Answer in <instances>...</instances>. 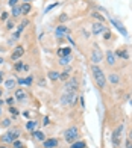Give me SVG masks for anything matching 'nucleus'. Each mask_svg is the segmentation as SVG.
<instances>
[{"label": "nucleus", "mask_w": 132, "mask_h": 148, "mask_svg": "<svg viewBox=\"0 0 132 148\" xmlns=\"http://www.w3.org/2000/svg\"><path fill=\"white\" fill-rule=\"evenodd\" d=\"M128 139H129V140H132V129H131V130H129V133H128Z\"/></svg>", "instance_id": "nucleus-44"}, {"label": "nucleus", "mask_w": 132, "mask_h": 148, "mask_svg": "<svg viewBox=\"0 0 132 148\" xmlns=\"http://www.w3.org/2000/svg\"><path fill=\"white\" fill-rule=\"evenodd\" d=\"M70 145H71L70 148H85L87 147V144H85L84 140H75V142L70 144Z\"/></svg>", "instance_id": "nucleus-26"}, {"label": "nucleus", "mask_w": 132, "mask_h": 148, "mask_svg": "<svg viewBox=\"0 0 132 148\" xmlns=\"http://www.w3.org/2000/svg\"><path fill=\"white\" fill-rule=\"evenodd\" d=\"M15 85H17V82H15V79H8V80H5V86H6V89H14L15 88Z\"/></svg>", "instance_id": "nucleus-21"}, {"label": "nucleus", "mask_w": 132, "mask_h": 148, "mask_svg": "<svg viewBox=\"0 0 132 148\" xmlns=\"http://www.w3.org/2000/svg\"><path fill=\"white\" fill-rule=\"evenodd\" d=\"M71 59H73V58H71V55L70 56H64V58H59V65H62V66H67L70 62H71Z\"/></svg>", "instance_id": "nucleus-22"}, {"label": "nucleus", "mask_w": 132, "mask_h": 148, "mask_svg": "<svg viewBox=\"0 0 132 148\" xmlns=\"http://www.w3.org/2000/svg\"><path fill=\"white\" fill-rule=\"evenodd\" d=\"M28 24H29V20H23V21L20 23L18 29H17V32H20V33H21V32L24 30V27H28Z\"/></svg>", "instance_id": "nucleus-30"}, {"label": "nucleus", "mask_w": 132, "mask_h": 148, "mask_svg": "<svg viewBox=\"0 0 132 148\" xmlns=\"http://www.w3.org/2000/svg\"><path fill=\"white\" fill-rule=\"evenodd\" d=\"M123 124H118L115 129H114V132H113V145L114 147H118L120 145V136H122V133H123Z\"/></svg>", "instance_id": "nucleus-6"}, {"label": "nucleus", "mask_w": 132, "mask_h": 148, "mask_svg": "<svg viewBox=\"0 0 132 148\" xmlns=\"http://www.w3.org/2000/svg\"><path fill=\"white\" fill-rule=\"evenodd\" d=\"M23 2H30V0H23Z\"/></svg>", "instance_id": "nucleus-49"}, {"label": "nucleus", "mask_w": 132, "mask_h": 148, "mask_svg": "<svg viewBox=\"0 0 132 148\" xmlns=\"http://www.w3.org/2000/svg\"><path fill=\"white\" fill-rule=\"evenodd\" d=\"M103 60V55H102V50L99 47H94L93 51H91V62L93 65H99Z\"/></svg>", "instance_id": "nucleus-7"}, {"label": "nucleus", "mask_w": 132, "mask_h": 148, "mask_svg": "<svg viewBox=\"0 0 132 148\" xmlns=\"http://www.w3.org/2000/svg\"><path fill=\"white\" fill-rule=\"evenodd\" d=\"M109 21H111V23H113V24L115 26V27H117V30L120 32L123 36H128V30L124 29V26H123L120 21H118V20H115V18H109Z\"/></svg>", "instance_id": "nucleus-10"}, {"label": "nucleus", "mask_w": 132, "mask_h": 148, "mask_svg": "<svg viewBox=\"0 0 132 148\" xmlns=\"http://www.w3.org/2000/svg\"><path fill=\"white\" fill-rule=\"evenodd\" d=\"M70 71H71V68L68 66L65 71H62V73H59V80H68L70 79Z\"/></svg>", "instance_id": "nucleus-23"}, {"label": "nucleus", "mask_w": 132, "mask_h": 148, "mask_svg": "<svg viewBox=\"0 0 132 148\" xmlns=\"http://www.w3.org/2000/svg\"><path fill=\"white\" fill-rule=\"evenodd\" d=\"M8 112H9V115L12 116V118H17L18 116V109H17V107H14V106H9V109H8Z\"/></svg>", "instance_id": "nucleus-29"}, {"label": "nucleus", "mask_w": 132, "mask_h": 148, "mask_svg": "<svg viewBox=\"0 0 132 148\" xmlns=\"http://www.w3.org/2000/svg\"><path fill=\"white\" fill-rule=\"evenodd\" d=\"M8 18H9V12H2L0 20H3V21H5V20H8Z\"/></svg>", "instance_id": "nucleus-37"}, {"label": "nucleus", "mask_w": 132, "mask_h": 148, "mask_svg": "<svg viewBox=\"0 0 132 148\" xmlns=\"http://www.w3.org/2000/svg\"><path fill=\"white\" fill-rule=\"evenodd\" d=\"M126 148H132V140H126Z\"/></svg>", "instance_id": "nucleus-42"}, {"label": "nucleus", "mask_w": 132, "mask_h": 148, "mask_svg": "<svg viewBox=\"0 0 132 148\" xmlns=\"http://www.w3.org/2000/svg\"><path fill=\"white\" fill-rule=\"evenodd\" d=\"M70 30H68V27H65V26H62V24H59L58 27H56V36H64V35H67Z\"/></svg>", "instance_id": "nucleus-18"}, {"label": "nucleus", "mask_w": 132, "mask_h": 148, "mask_svg": "<svg viewBox=\"0 0 132 148\" xmlns=\"http://www.w3.org/2000/svg\"><path fill=\"white\" fill-rule=\"evenodd\" d=\"M0 97H2V89H0Z\"/></svg>", "instance_id": "nucleus-48"}, {"label": "nucleus", "mask_w": 132, "mask_h": 148, "mask_svg": "<svg viewBox=\"0 0 132 148\" xmlns=\"http://www.w3.org/2000/svg\"><path fill=\"white\" fill-rule=\"evenodd\" d=\"M11 124H12V119H11V118H3L2 123H0V127H3V129H8Z\"/></svg>", "instance_id": "nucleus-28"}, {"label": "nucleus", "mask_w": 132, "mask_h": 148, "mask_svg": "<svg viewBox=\"0 0 132 148\" xmlns=\"http://www.w3.org/2000/svg\"><path fill=\"white\" fill-rule=\"evenodd\" d=\"M56 55H58L59 58L70 56V55H71V49H70V47H62V49H59V50L56 51Z\"/></svg>", "instance_id": "nucleus-17"}, {"label": "nucleus", "mask_w": 132, "mask_h": 148, "mask_svg": "<svg viewBox=\"0 0 132 148\" xmlns=\"http://www.w3.org/2000/svg\"><path fill=\"white\" fill-rule=\"evenodd\" d=\"M77 138H79V129L76 125L70 127V129H67L64 132V139L67 140L68 144H73L75 140H77Z\"/></svg>", "instance_id": "nucleus-3"}, {"label": "nucleus", "mask_w": 132, "mask_h": 148, "mask_svg": "<svg viewBox=\"0 0 132 148\" xmlns=\"http://www.w3.org/2000/svg\"><path fill=\"white\" fill-rule=\"evenodd\" d=\"M3 103H5V101H3V100H0V106H2V104H3Z\"/></svg>", "instance_id": "nucleus-47"}, {"label": "nucleus", "mask_w": 132, "mask_h": 148, "mask_svg": "<svg viewBox=\"0 0 132 148\" xmlns=\"http://www.w3.org/2000/svg\"><path fill=\"white\" fill-rule=\"evenodd\" d=\"M12 148H24V144L21 140H14L12 142Z\"/></svg>", "instance_id": "nucleus-32"}, {"label": "nucleus", "mask_w": 132, "mask_h": 148, "mask_svg": "<svg viewBox=\"0 0 132 148\" xmlns=\"http://www.w3.org/2000/svg\"><path fill=\"white\" fill-rule=\"evenodd\" d=\"M8 5L11 6V8H14V6L18 5V0H8Z\"/></svg>", "instance_id": "nucleus-36"}, {"label": "nucleus", "mask_w": 132, "mask_h": 148, "mask_svg": "<svg viewBox=\"0 0 132 148\" xmlns=\"http://www.w3.org/2000/svg\"><path fill=\"white\" fill-rule=\"evenodd\" d=\"M3 62H5V60H3V58H0V65H2Z\"/></svg>", "instance_id": "nucleus-45"}, {"label": "nucleus", "mask_w": 132, "mask_h": 148, "mask_svg": "<svg viewBox=\"0 0 132 148\" xmlns=\"http://www.w3.org/2000/svg\"><path fill=\"white\" fill-rule=\"evenodd\" d=\"M23 55H24V47L23 45H17L15 49L12 50V53H11V60H18Z\"/></svg>", "instance_id": "nucleus-9"}, {"label": "nucleus", "mask_w": 132, "mask_h": 148, "mask_svg": "<svg viewBox=\"0 0 132 148\" xmlns=\"http://www.w3.org/2000/svg\"><path fill=\"white\" fill-rule=\"evenodd\" d=\"M3 80H5V73H3V71H0V83H2Z\"/></svg>", "instance_id": "nucleus-41"}, {"label": "nucleus", "mask_w": 132, "mask_h": 148, "mask_svg": "<svg viewBox=\"0 0 132 148\" xmlns=\"http://www.w3.org/2000/svg\"><path fill=\"white\" fill-rule=\"evenodd\" d=\"M103 33H105V35H103V39H109V38H111V32L106 30V32H103Z\"/></svg>", "instance_id": "nucleus-38"}, {"label": "nucleus", "mask_w": 132, "mask_h": 148, "mask_svg": "<svg viewBox=\"0 0 132 148\" xmlns=\"http://www.w3.org/2000/svg\"><path fill=\"white\" fill-rule=\"evenodd\" d=\"M32 82H34V77H32V76H28L26 79H23V85L24 86H30Z\"/></svg>", "instance_id": "nucleus-31"}, {"label": "nucleus", "mask_w": 132, "mask_h": 148, "mask_svg": "<svg viewBox=\"0 0 132 148\" xmlns=\"http://www.w3.org/2000/svg\"><path fill=\"white\" fill-rule=\"evenodd\" d=\"M106 64H108L109 66H114V65H115V55H114L111 50L106 51Z\"/></svg>", "instance_id": "nucleus-15"}, {"label": "nucleus", "mask_w": 132, "mask_h": 148, "mask_svg": "<svg viewBox=\"0 0 132 148\" xmlns=\"http://www.w3.org/2000/svg\"><path fill=\"white\" fill-rule=\"evenodd\" d=\"M106 80H109V83H113V85H118L120 83V76H118L117 73H109Z\"/></svg>", "instance_id": "nucleus-16"}, {"label": "nucleus", "mask_w": 132, "mask_h": 148, "mask_svg": "<svg viewBox=\"0 0 132 148\" xmlns=\"http://www.w3.org/2000/svg\"><path fill=\"white\" fill-rule=\"evenodd\" d=\"M14 20H8V21H6V30H12L14 29Z\"/></svg>", "instance_id": "nucleus-33"}, {"label": "nucleus", "mask_w": 132, "mask_h": 148, "mask_svg": "<svg viewBox=\"0 0 132 148\" xmlns=\"http://www.w3.org/2000/svg\"><path fill=\"white\" fill-rule=\"evenodd\" d=\"M14 97H15V100H18V101H23V100L28 97V94H26L24 88H18L15 91V94H14Z\"/></svg>", "instance_id": "nucleus-11"}, {"label": "nucleus", "mask_w": 132, "mask_h": 148, "mask_svg": "<svg viewBox=\"0 0 132 148\" xmlns=\"http://www.w3.org/2000/svg\"><path fill=\"white\" fill-rule=\"evenodd\" d=\"M37 125H38V123H37V121H29V123L26 124V130H29V132H34V130L37 129Z\"/></svg>", "instance_id": "nucleus-27"}, {"label": "nucleus", "mask_w": 132, "mask_h": 148, "mask_svg": "<svg viewBox=\"0 0 132 148\" xmlns=\"http://www.w3.org/2000/svg\"><path fill=\"white\" fill-rule=\"evenodd\" d=\"M20 136V130L18 129H14V130H9V132H6L2 138H0V142H3V144H12L14 140H17Z\"/></svg>", "instance_id": "nucleus-2"}, {"label": "nucleus", "mask_w": 132, "mask_h": 148, "mask_svg": "<svg viewBox=\"0 0 132 148\" xmlns=\"http://www.w3.org/2000/svg\"><path fill=\"white\" fill-rule=\"evenodd\" d=\"M47 76H49V79L52 80V82H58L59 80V73L58 71H49Z\"/></svg>", "instance_id": "nucleus-24"}, {"label": "nucleus", "mask_w": 132, "mask_h": 148, "mask_svg": "<svg viewBox=\"0 0 132 148\" xmlns=\"http://www.w3.org/2000/svg\"><path fill=\"white\" fill-rule=\"evenodd\" d=\"M91 74H93V79H94V82H96V85L99 86L100 89H103L105 86H106V76L103 74V71H102V68L99 65H91Z\"/></svg>", "instance_id": "nucleus-1"}, {"label": "nucleus", "mask_w": 132, "mask_h": 148, "mask_svg": "<svg viewBox=\"0 0 132 148\" xmlns=\"http://www.w3.org/2000/svg\"><path fill=\"white\" fill-rule=\"evenodd\" d=\"M93 17L97 20V21H100V23H105V18L100 15V14H99V12H93Z\"/></svg>", "instance_id": "nucleus-34"}, {"label": "nucleus", "mask_w": 132, "mask_h": 148, "mask_svg": "<svg viewBox=\"0 0 132 148\" xmlns=\"http://www.w3.org/2000/svg\"><path fill=\"white\" fill-rule=\"evenodd\" d=\"M55 147H58V139L55 138L44 139V148H55Z\"/></svg>", "instance_id": "nucleus-13"}, {"label": "nucleus", "mask_w": 132, "mask_h": 148, "mask_svg": "<svg viewBox=\"0 0 132 148\" xmlns=\"http://www.w3.org/2000/svg\"><path fill=\"white\" fill-rule=\"evenodd\" d=\"M14 103H15V97L6 98V104H8V106H14Z\"/></svg>", "instance_id": "nucleus-35"}, {"label": "nucleus", "mask_w": 132, "mask_h": 148, "mask_svg": "<svg viewBox=\"0 0 132 148\" xmlns=\"http://www.w3.org/2000/svg\"><path fill=\"white\" fill-rule=\"evenodd\" d=\"M79 79L77 77H71L65 82V86H64V91H68V92H76L79 89Z\"/></svg>", "instance_id": "nucleus-5"}, {"label": "nucleus", "mask_w": 132, "mask_h": 148, "mask_svg": "<svg viewBox=\"0 0 132 148\" xmlns=\"http://www.w3.org/2000/svg\"><path fill=\"white\" fill-rule=\"evenodd\" d=\"M68 17L67 15H62V17H59V21H65V20H67Z\"/></svg>", "instance_id": "nucleus-43"}, {"label": "nucleus", "mask_w": 132, "mask_h": 148, "mask_svg": "<svg viewBox=\"0 0 132 148\" xmlns=\"http://www.w3.org/2000/svg\"><path fill=\"white\" fill-rule=\"evenodd\" d=\"M76 101V92H68V91H64L61 98H59V103L62 106H71Z\"/></svg>", "instance_id": "nucleus-4"}, {"label": "nucleus", "mask_w": 132, "mask_h": 148, "mask_svg": "<svg viewBox=\"0 0 132 148\" xmlns=\"http://www.w3.org/2000/svg\"><path fill=\"white\" fill-rule=\"evenodd\" d=\"M14 70L15 71H28L29 65H26L24 62H21V60H17V62L14 64Z\"/></svg>", "instance_id": "nucleus-14"}, {"label": "nucleus", "mask_w": 132, "mask_h": 148, "mask_svg": "<svg viewBox=\"0 0 132 148\" xmlns=\"http://www.w3.org/2000/svg\"><path fill=\"white\" fill-rule=\"evenodd\" d=\"M49 124H50V119H49L47 116H46V118H44V123H43V125H49Z\"/></svg>", "instance_id": "nucleus-40"}, {"label": "nucleus", "mask_w": 132, "mask_h": 148, "mask_svg": "<svg viewBox=\"0 0 132 148\" xmlns=\"http://www.w3.org/2000/svg\"><path fill=\"white\" fill-rule=\"evenodd\" d=\"M114 55L118 56V58H122V59H124V60L129 59V51L126 49H122V47H120V49H117V51L114 53Z\"/></svg>", "instance_id": "nucleus-12"}, {"label": "nucleus", "mask_w": 132, "mask_h": 148, "mask_svg": "<svg viewBox=\"0 0 132 148\" xmlns=\"http://www.w3.org/2000/svg\"><path fill=\"white\" fill-rule=\"evenodd\" d=\"M30 9H32V6H30V3H29V2H24V3L21 5V12H23L24 15H26V14H29Z\"/></svg>", "instance_id": "nucleus-25"}, {"label": "nucleus", "mask_w": 132, "mask_h": 148, "mask_svg": "<svg viewBox=\"0 0 132 148\" xmlns=\"http://www.w3.org/2000/svg\"><path fill=\"white\" fill-rule=\"evenodd\" d=\"M56 6V3H53V5H50V6H47V8H46V12H49V11H52Z\"/></svg>", "instance_id": "nucleus-39"}, {"label": "nucleus", "mask_w": 132, "mask_h": 148, "mask_svg": "<svg viewBox=\"0 0 132 148\" xmlns=\"http://www.w3.org/2000/svg\"><path fill=\"white\" fill-rule=\"evenodd\" d=\"M2 113H3V110H2V106H0V116H2Z\"/></svg>", "instance_id": "nucleus-46"}, {"label": "nucleus", "mask_w": 132, "mask_h": 148, "mask_svg": "<svg viewBox=\"0 0 132 148\" xmlns=\"http://www.w3.org/2000/svg\"><path fill=\"white\" fill-rule=\"evenodd\" d=\"M108 29H106V26H105L103 23H100V21H96V23H93V26H91V32H93V35H100V33H103V32H106Z\"/></svg>", "instance_id": "nucleus-8"}, {"label": "nucleus", "mask_w": 132, "mask_h": 148, "mask_svg": "<svg viewBox=\"0 0 132 148\" xmlns=\"http://www.w3.org/2000/svg\"><path fill=\"white\" fill-rule=\"evenodd\" d=\"M32 138H34L35 140H44L46 139V134L41 130H34V132H32Z\"/></svg>", "instance_id": "nucleus-19"}, {"label": "nucleus", "mask_w": 132, "mask_h": 148, "mask_svg": "<svg viewBox=\"0 0 132 148\" xmlns=\"http://www.w3.org/2000/svg\"><path fill=\"white\" fill-rule=\"evenodd\" d=\"M0 148H6V147H0Z\"/></svg>", "instance_id": "nucleus-50"}, {"label": "nucleus", "mask_w": 132, "mask_h": 148, "mask_svg": "<svg viewBox=\"0 0 132 148\" xmlns=\"http://www.w3.org/2000/svg\"><path fill=\"white\" fill-rule=\"evenodd\" d=\"M21 14H23V12H21V5H17V6H14V8H12V11H11V15H12V18H18Z\"/></svg>", "instance_id": "nucleus-20"}]
</instances>
